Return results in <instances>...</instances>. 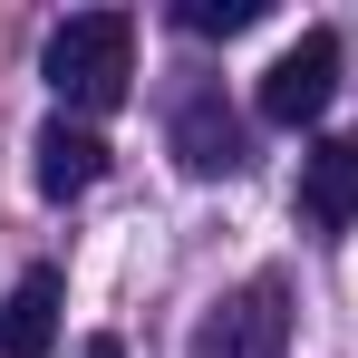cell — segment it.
I'll return each instance as SVG.
<instances>
[{"instance_id": "obj_9", "label": "cell", "mask_w": 358, "mask_h": 358, "mask_svg": "<svg viewBox=\"0 0 358 358\" xmlns=\"http://www.w3.org/2000/svg\"><path fill=\"white\" fill-rule=\"evenodd\" d=\"M87 358H126V349H117V339H87Z\"/></svg>"}, {"instance_id": "obj_1", "label": "cell", "mask_w": 358, "mask_h": 358, "mask_svg": "<svg viewBox=\"0 0 358 358\" xmlns=\"http://www.w3.org/2000/svg\"><path fill=\"white\" fill-rule=\"evenodd\" d=\"M39 68H49V87H59L78 117H107L126 97V78H136V20L126 10H78V20L49 29Z\"/></svg>"}, {"instance_id": "obj_3", "label": "cell", "mask_w": 358, "mask_h": 358, "mask_svg": "<svg viewBox=\"0 0 358 358\" xmlns=\"http://www.w3.org/2000/svg\"><path fill=\"white\" fill-rule=\"evenodd\" d=\"M329 97H339V39L329 29H300L291 49L262 68V117L271 126H310Z\"/></svg>"}, {"instance_id": "obj_8", "label": "cell", "mask_w": 358, "mask_h": 358, "mask_svg": "<svg viewBox=\"0 0 358 358\" xmlns=\"http://www.w3.org/2000/svg\"><path fill=\"white\" fill-rule=\"evenodd\" d=\"M262 10H271V0H184L175 20H184V29H203V39H233V29H252Z\"/></svg>"}, {"instance_id": "obj_7", "label": "cell", "mask_w": 358, "mask_h": 358, "mask_svg": "<svg viewBox=\"0 0 358 358\" xmlns=\"http://www.w3.org/2000/svg\"><path fill=\"white\" fill-rule=\"evenodd\" d=\"M29 155H39V194H49V203H68V194H87V184L107 175V136L78 126V117H49Z\"/></svg>"}, {"instance_id": "obj_5", "label": "cell", "mask_w": 358, "mask_h": 358, "mask_svg": "<svg viewBox=\"0 0 358 358\" xmlns=\"http://www.w3.org/2000/svg\"><path fill=\"white\" fill-rule=\"evenodd\" d=\"M59 271L39 262V271H20L10 281V300H0V358H49L59 349Z\"/></svg>"}, {"instance_id": "obj_4", "label": "cell", "mask_w": 358, "mask_h": 358, "mask_svg": "<svg viewBox=\"0 0 358 358\" xmlns=\"http://www.w3.org/2000/svg\"><path fill=\"white\" fill-rule=\"evenodd\" d=\"M175 155H184V175H242V117L203 87V97H184L175 107Z\"/></svg>"}, {"instance_id": "obj_2", "label": "cell", "mask_w": 358, "mask_h": 358, "mask_svg": "<svg viewBox=\"0 0 358 358\" xmlns=\"http://www.w3.org/2000/svg\"><path fill=\"white\" fill-rule=\"evenodd\" d=\"M291 349V281L252 271L233 300H213V320L194 329V358H281Z\"/></svg>"}, {"instance_id": "obj_6", "label": "cell", "mask_w": 358, "mask_h": 358, "mask_svg": "<svg viewBox=\"0 0 358 358\" xmlns=\"http://www.w3.org/2000/svg\"><path fill=\"white\" fill-rule=\"evenodd\" d=\"M300 213H310L320 233L358 223V136H329V145L300 155Z\"/></svg>"}]
</instances>
